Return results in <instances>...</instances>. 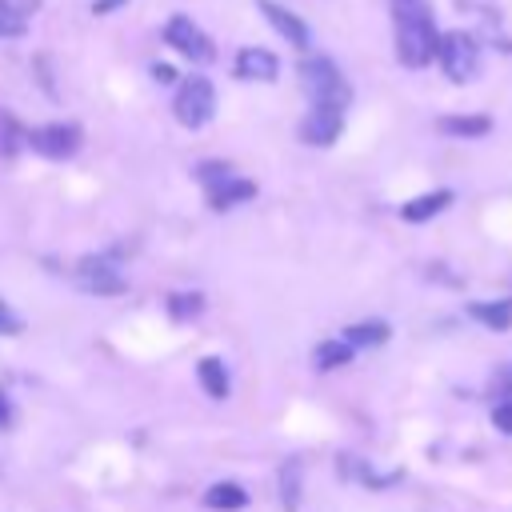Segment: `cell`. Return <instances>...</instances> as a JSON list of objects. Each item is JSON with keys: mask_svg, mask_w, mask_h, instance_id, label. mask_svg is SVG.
<instances>
[{"mask_svg": "<svg viewBox=\"0 0 512 512\" xmlns=\"http://www.w3.org/2000/svg\"><path fill=\"white\" fill-rule=\"evenodd\" d=\"M388 336H392L388 320H356V324L344 328V340H348L356 352H360V348H380V344H388Z\"/></svg>", "mask_w": 512, "mask_h": 512, "instance_id": "cell-18", "label": "cell"}, {"mask_svg": "<svg viewBox=\"0 0 512 512\" xmlns=\"http://www.w3.org/2000/svg\"><path fill=\"white\" fill-rule=\"evenodd\" d=\"M492 384H496V396L500 400H512V364H500L496 376H492Z\"/></svg>", "mask_w": 512, "mask_h": 512, "instance_id": "cell-27", "label": "cell"}, {"mask_svg": "<svg viewBox=\"0 0 512 512\" xmlns=\"http://www.w3.org/2000/svg\"><path fill=\"white\" fill-rule=\"evenodd\" d=\"M444 208H452V188H432V192H420L412 200L400 204V220L408 224H428L432 216H440Z\"/></svg>", "mask_w": 512, "mask_h": 512, "instance_id": "cell-12", "label": "cell"}, {"mask_svg": "<svg viewBox=\"0 0 512 512\" xmlns=\"http://www.w3.org/2000/svg\"><path fill=\"white\" fill-rule=\"evenodd\" d=\"M12 424V404H8V396L0 392V428H8Z\"/></svg>", "mask_w": 512, "mask_h": 512, "instance_id": "cell-31", "label": "cell"}, {"mask_svg": "<svg viewBox=\"0 0 512 512\" xmlns=\"http://www.w3.org/2000/svg\"><path fill=\"white\" fill-rule=\"evenodd\" d=\"M232 176V164L228 160H200L196 164V180L204 184V188H212V184H220V180H228Z\"/></svg>", "mask_w": 512, "mask_h": 512, "instance_id": "cell-23", "label": "cell"}, {"mask_svg": "<svg viewBox=\"0 0 512 512\" xmlns=\"http://www.w3.org/2000/svg\"><path fill=\"white\" fill-rule=\"evenodd\" d=\"M152 80H156V84H176L180 76L172 72V64H160V60H156V64H152Z\"/></svg>", "mask_w": 512, "mask_h": 512, "instance_id": "cell-29", "label": "cell"}, {"mask_svg": "<svg viewBox=\"0 0 512 512\" xmlns=\"http://www.w3.org/2000/svg\"><path fill=\"white\" fill-rule=\"evenodd\" d=\"M24 332V320L16 316V308L12 304H4L0 300V336H20Z\"/></svg>", "mask_w": 512, "mask_h": 512, "instance_id": "cell-25", "label": "cell"}, {"mask_svg": "<svg viewBox=\"0 0 512 512\" xmlns=\"http://www.w3.org/2000/svg\"><path fill=\"white\" fill-rule=\"evenodd\" d=\"M24 32H28V20L16 16V12H8V8H0V40H16Z\"/></svg>", "mask_w": 512, "mask_h": 512, "instance_id": "cell-24", "label": "cell"}, {"mask_svg": "<svg viewBox=\"0 0 512 512\" xmlns=\"http://www.w3.org/2000/svg\"><path fill=\"white\" fill-rule=\"evenodd\" d=\"M256 8H260V16L276 28V36L288 40V48H296V52H308V48H312V32H308V24H304L292 8H284V4H276V0H256Z\"/></svg>", "mask_w": 512, "mask_h": 512, "instance_id": "cell-9", "label": "cell"}, {"mask_svg": "<svg viewBox=\"0 0 512 512\" xmlns=\"http://www.w3.org/2000/svg\"><path fill=\"white\" fill-rule=\"evenodd\" d=\"M76 284H80V292H88V296H120L128 284H124V272H120V256H112V252H88V256H80V264H76Z\"/></svg>", "mask_w": 512, "mask_h": 512, "instance_id": "cell-5", "label": "cell"}, {"mask_svg": "<svg viewBox=\"0 0 512 512\" xmlns=\"http://www.w3.org/2000/svg\"><path fill=\"white\" fill-rule=\"evenodd\" d=\"M392 44H396V60L404 68H428L436 60L440 32H436L432 8L424 0L392 4Z\"/></svg>", "mask_w": 512, "mask_h": 512, "instance_id": "cell-1", "label": "cell"}, {"mask_svg": "<svg viewBox=\"0 0 512 512\" xmlns=\"http://www.w3.org/2000/svg\"><path fill=\"white\" fill-rule=\"evenodd\" d=\"M392 4H412V0H392Z\"/></svg>", "mask_w": 512, "mask_h": 512, "instance_id": "cell-32", "label": "cell"}, {"mask_svg": "<svg viewBox=\"0 0 512 512\" xmlns=\"http://www.w3.org/2000/svg\"><path fill=\"white\" fill-rule=\"evenodd\" d=\"M340 472L348 476V480H356V484H364V488H392L404 472H376V468H368L360 456H340Z\"/></svg>", "mask_w": 512, "mask_h": 512, "instance_id": "cell-17", "label": "cell"}, {"mask_svg": "<svg viewBox=\"0 0 512 512\" xmlns=\"http://www.w3.org/2000/svg\"><path fill=\"white\" fill-rule=\"evenodd\" d=\"M300 88L312 104H336V108L352 104V84L344 80V72L336 68L332 56H304L300 60Z\"/></svg>", "mask_w": 512, "mask_h": 512, "instance_id": "cell-2", "label": "cell"}, {"mask_svg": "<svg viewBox=\"0 0 512 512\" xmlns=\"http://www.w3.org/2000/svg\"><path fill=\"white\" fill-rule=\"evenodd\" d=\"M80 144H84V132L72 120H52V124L28 128V136H24V148H32L44 160H68L80 152Z\"/></svg>", "mask_w": 512, "mask_h": 512, "instance_id": "cell-7", "label": "cell"}, {"mask_svg": "<svg viewBox=\"0 0 512 512\" xmlns=\"http://www.w3.org/2000/svg\"><path fill=\"white\" fill-rule=\"evenodd\" d=\"M492 424H496V432L512 436V400H496L492 404Z\"/></svg>", "mask_w": 512, "mask_h": 512, "instance_id": "cell-26", "label": "cell"}, {"mask_svg": "<svg viewBox=\"0 0 512 512\" xmlns=\"http://www.w3.org/2000/svg\"><path fill=\"white\" fill-rule=\"evenodd\" d=\"M120 4H128V0H92V16H108V12H116Z\"/></svg>", "mask_w": 512, "mask_h": 512, "instance_id": "cell-30", "label": "cell"}, {"mask_svg": "<svg viewBox=\"0 0 512 512\" xmlns=\"http://www.w3.org/2000/svg\"><path fill=\"white\" fill-rule=\"evenodd\" d=\"M204 508H208V512H244V508H248V492H244L236 480H216V484L204 492Z\"/></svg>", "mask_w": 512, "mask_h": 512, "instance_id": "cell-15", "label": "cell"}, {"mask_svg": "<svg viewBox=\"0 0 512 512\" xmlns=\"http://www.w3.org/2000/svg\"><path fill=\"white\" fill-rule=\"evenodd\" d=\"M164 44L176 48V52H180L184 60H192V64H212V60H216L212 36H208L192 16H184V12H172V16H168V24H164Z\"/></svg>", "mask_w": 512, "mask_h": 512, "instance_id": "cell-6", "label": "cell"}, {"mask_svg": "<svg viewBox=\"0 0 512 512\" xmlns=\"http://www.w3.org/2000/svg\"><path fill=\"white\" fill-rule=\"evenodd\" d=\"M468 316L488 328V332H508L512 328V296H500V300H472L468 304Z\"/></svg>", "mask_w": 512, "mask_h": 512, "instance_id": "cell-14", "label": "cell"}, {"mask_svg": "<svg viewBox=\"0 0 512 512\" xmlns=\"http://www.w3.org/2000/svg\"><path fill=\"white\" fill-rule=\"evenodd\" d=\"M164 308H168V320L188 324V320H196V316L204 312V296H200L196 288H180V292H168Z\"/></svg>", "mask_w": 512, "mask_h": 512, "instance_id": "cell-20", "label": "cell"}, {"mask_svg": "<svg viewBox=\"0 0 512 512\" xmlns=\"http://www.w3.org/2000/svg\"><path fill=\"white\" fill-rule=\"evenodd\" d=\"M436 60H440V72L452 80V84H472L480 76V44L472 32L464 28H452L440 36V48H436Z\"/></svg>", "mask_w": 512, "mask_h": 512, "instance_id": "cell-3", "label": "cell"}, {"mask_svg": "<svg viewBox=\"0 0 512 512\" xmlns=\"http://www.w3.org/2000/svg\"><path fill=\"white\" fill-rule=\"evenodd\" d=\"M232 76H236V80H248V84H272V80L280 76V56L268 52V48L248 44V48L236 52V60H232Z\"/></svg>", "mask_w": 512, "mask_h": 512, "instance_id": "cell-10", "label": "cell"}, {"mask_svg": "<svg viewBox=\"0 0 512 512\" xmlns=\"http://www.w3.org/2000/svg\"><path fill=\"white\" fill-rule=\"evenodd\" d=\"M204 192H208V208H212V212H228V208H236V204L256 200V180L232 172L228 180H220V184H212V188H204Z\"/></svg>", "mask_w": 512, "mask_h": 512, "instance_id": "cell-11", "label": "cell"}, {"mask_svg": "<svg viewBox=\"0 0 512 512\" xmlns=\"http://www.w3.org/2000/svg\"><path fill=\"white\" fill-rule=\"evenodd\" d=\"M340 132H344V108H336V104H312L308 116L300 120V140L312 148L336 144Z\"/></svg>", "mask_w": 512, "mask_h": 512, "instance_id": "cell-8", "label": "cell"}, {"mask_svg": "<svg viewBox=\"0 0 512 512\" xmlns=\"http://www.w3.org/2000/svg\"><path fill=\"white\" fill-rule=\"evenodd\" d=\"M196 380L204 384V392H208L212 400H224V396L232 392V384H228V368H224L220 356H204V360L196 364Z\"/></svg>", "mask_w": 512, "mask_h": 512, "instance_id": "cell-19", "label": "cell"}, {"mask_svg": "<svg viewBox=\"0 0 512 512\" xmlns=\"http://www.w3.org/2000/svg\"><path fill=\"white\" fill-rule=\"evenodd\" d=\"M436 132L460 136V140H480V136L492 132V116H484V112H448V116L436 120Z\"/></svg>", "mask_w": 512, "mask_h": 512, "instance_id": "cell-13", "label": "cell"}, {"mask_svg": "<svg viewBox=\"0 0 512 512\" xmlns=\"http://www.w3.org/2000/svg\"><path fill=\"white\" fill-rule=\"evenodd\" d=\"M40 4L44 0H0V8H8V12H16V16H32V12H40Z\"/></svg>", "mask_w": 512, "mask_h": 512, "instance_id": "cell-28", "label": "cell"}, {"mask_svg": "<svg viewBox=\"0 0 512 512\" xmlns=\"http://www.w3.org/2000/svg\"><path fill=\"white\" fill-rule=\"evenodd\" d=\"M172 116L184 124V128H204L212 124L216 116V88L208 76H184L176 84V96H172Z\"/></svg>", "mask_w": 512, "mask_h": 512, "instance_id": "cell-4", "label": "cell"}, {"mask_svg": "<svg viewBox=\"0 0 512 512\" xmlns=\"http://www.w3.org/2000/svg\"><path fill=\"white\" fill-rule=\"evenodd\" d=\"M352 356H356V348L340 336V340H320V344H316V352H312V364H316L320 372H332V368L352 364Z\"/></svg>", "mask_w": 512, "mask_h": 512, "instance_id": "cell-21", "label": "cell"}, {"mask_svg": "<svg viewBox=\"0 0 512 512\" xmlns=\"http://www.w3.org/2000/svg\"><path fill=\"white\" fill-rule=\"evenodd\" d=\"M24 136H28V128H20V120L12 112H0V156L4 160H12L24 148Z\"/></svg>", "mask_w": 512, "mask_h": 512, "instance_id": "cell-22", "label": "cell"}, {"mask_svg": "<svg viewBox=\"0 0 512 512\" xmlns=\"http://www.w3.org/2000/svg\"><path fill=\"white\" fill-rule=\"evenodd\" d=\"M300 496H304V460L288 456L280 464V504H284V512H300Z\"/></svg>", "mask_w": 512, "mask_h": 512, "instance_id": "cell-16", "label": "cell"}]
</instances>
